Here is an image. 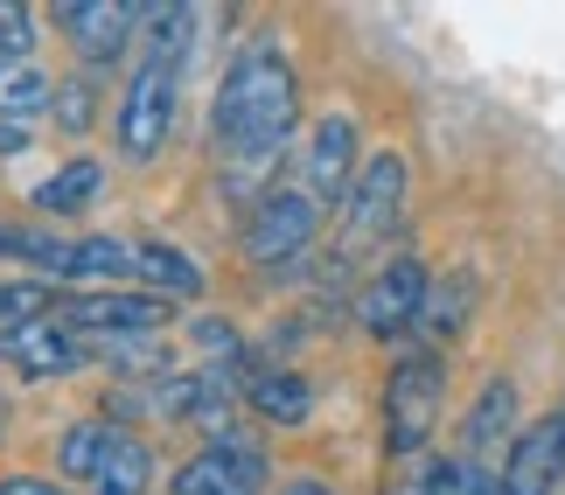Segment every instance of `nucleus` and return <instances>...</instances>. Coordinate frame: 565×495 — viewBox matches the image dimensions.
Listing matches in <instances>:
<instances>
[{
    "instance_id": "nucleus-1",
    "label": "nucleus",
    "mask_w": 565,
    "mask_h": 495,
    "mask_svg": "<svg viewBox=\"0 0 565 495\" xmlns=\"http://www.w3.org/2000/svg\"><path fill=\"white\" fill-rule=\"evenodd\" d=\"M294 126H300V77H294L287 50H273V42L237 50L210 98V140L224 147V161L287 154Z\"/></svg>"
},
{
    "instance_id": "nucleus-2",
    "label": "nucleus",
    "mask_w": 565,
    "mask_h": 495,
    "mask_svg": "<svg viewBox=\"0 0 565 495\" xmlns=\"http://www.w3.org/2000/svg\"><path fill=\"white\" fill-rule=\"evenodd\" d=\"M440 405H447V356L412 349V356L391 363V377H384V454L391 461L426 454L433 426H440Z\"/></svg>"
},
{
    "instance_id": "nucleus-3",
    "label": "nucleus",
    "mask_w": 565,
    "mask_h": 495,
    "mask_svg": "<svg viewBox=\"0 0 565 495\" xmlns=\"http://www.w3.org/2000/svg\"><path fill=\"white\" fill-rule=\"evenodd\" d=\"M321 224H329V209L315 196H300V189H266V196L245 209L237 251H245L258 272H287V266H300V258L315 251Z\"/></svg>"
},
{
    "instance_id": "nucleus-4",
    "label": "nucleus",
    "mask_w": 565,
    "mask_h": 495,
    "mask_svg": "<svg viewBox=\"0 0 565 495\" xmlns=\"http://www.w3.org/2000/svg\"><path fill=\"white\" fill-rule=\"evenodd\" d=\"M56 321L71 329L84 349H98V342H147V335H161L168 321H175V308L154 293H140V287H92V293H63L56 300Z\"/></svg>"
},
{
    "instance_id": "nucleus-5",
    "label": "nucleus",
    "mask_w": 565,
    "mask_h": 495,
    "mask_svg": "<svg viewBox=\"0 0 565 495\" xmlns=\"http://www.w3.org/2000/svg\"><path fill=\"white\" fill-rule=\"evenodd\" d=\"M175 105H182V71H161V63H140L134 77H126V98H119V154L147 168L168 147V133H175Z\"/></svg>"
},
{
    "instance_id": "nucleus-6",
    "label": "nucleus",
    "mask_w": 565,
    "mask_h": 495,
    "mask_svg": "<svg viewBox=\"0 0 565 495\" xmlns=\"http://www.w3.org/2000/svg\"><path fill=\"white\" fill-rule=\"evenodd\" d=\"M266 488H273L266 446H252L237 433H216L210 446H195L175 475H168V495H266Z\"/></svg>"
},
{
    "instance_id": "nucleus-7",
    "label": "nucleus",
    "mask_w": 565,
    "mask_h": 495,
    "mask_svg": "<svg viewBox=\"0 0 565 495\" xmlns=\"http://www.w3.org/2000/svg\"><path fill=\"white\" fill-rule=\"evenodd\" d=\"M426 287H433L426 258H412V251L384 258V266L371 272V287H363V300H356V321H363V335H371V342H405L412 329H419Z\"/></svg>"
},
{
    "instance_id": "nucleus-8",
    "label": "nucleus",
    "mask_w": 565,
    "mask_h": 495,
    "mask_svg": "<svg viewBox=\"0 0 565 495\" xmlns=\"http://www.w3.org/2000/svg\"><path fill=\"white\" fill-rule=\"evenodd\" d=\"M405 154H371L356 168V182H350V196H342V238H350V251H363V245H377V238H391L398 230V217H405Z\"/></svg>"
},
{
    "instance_id": "nucleus-9",
    "label": "nucleus",
    "mask_w": 565,
    "mask_h": 495,
    "mask_svg": "<svg viewBox=\"0 0 565 495\" xmlns=\"http://www.w3.org/2000/svg\"><path fill=\"white\" fill-rule=\"evenodd\" d=\"M356 168H363L356 119L350 112H321L315 133H308V147H300V196H315L321 209L342 203V196H350V182H356Z\"/></svg>"
},
{
    "instance_id": "nucleus-10",
    "label": "nucleus",
    "mask_w": 565,
    "mask_h": 495,
    "mask_svg": "<svg viewBox=\"0 0 565 495\" xmlns=\"http://www.w3.org/2000/svg\"><path fill=\"white\" fill-rule=\"evenodd\" d=\"M84 363H92V349H84L56 314L21 321V329H0V370H14V377H29V384L71 377V370H84Z\"/></svg>"
},
{
    "instance_id": "nucleus-11",
    "label": "nucleus",
    "mask_w": 565,
    "mask_h": 495,
    "mask_svg": "<svg viewBox=\"0 0 565 495\" xmlns=\"http://www.w3.org/2000/svg\"><path fill=\"white\" fill-rule=\"evenodd\" d=\"M50 21L71 35V50L92 63V71L119 63V56L140 42V8H126V0H63Z\"/></svg>"
},
{
    "instance_id": "nucleus-12",
    "label": "nucleus",
    "mask_w": 565,
    "mask_h": 495,
    "mask_svg": "<svg viewBox=\"0 0 565 495\" xmlns=\"http://www.w3.org/2000/svg\"><path fill=\"white\" fill-rule=\"evenodd\" d=\"M558 482H565V419L545 412L537 426H524L510 440L503 467H495V488L503 495H558Z\"/></svg>"
},
{
    "instance_id": "nucleus-13",
    "label": "nucleus",
    "mask_w": 565,
    "mask_h": 495,
    "mask_svg": "<svg viewBox=\"0 0 565 495\" xmlns=\"http://www.w3.org/2000/svg\"><path fill=\"white\" fill-rule=\"evenodd\" d=\"M237 398L266 426H308L315 419V384L300 370H279V363H252L245 384H237Z\"/></svg>"
},
{
    "instance_id": "nucleus-14",
    "label": "nucleus",
    "mask_w": 565,
    "mask_h": 495,
    "mask_svg": "<svg viewBox=\"0 0 565 495\" xmlns=\"http://www.w3.org/2000/svg\"><path fill=\"white\" fill-rule=\"evenodd\" d=\"M134 279H140V293H154L168 300V308H182V300H203V266L182 251V245H161V238H147L134 245Z\"/></svg>"
},
{
    "instance_id": "nucleus-15",
    "label": "nucleus",
    "mask_w": 565,
    "mask_h": 495,
    "mask_svg": "<svg viewBox=\"0 0 565 495\" xmlns=\"http://www.w3.org/2000/svg\"><path fill=\"white\" fill-rule=\"evenodd\" d=\"M468 314H475V279L468 272H433V287H426V308H419V335L433 356L447 349V342H461L468 329Z\"/></svg>"
},
{
    "instance_id": "nucleus-16",
    "label": "nucleus",
    "mask_w": 565,
    "mask_h": 495,
    "mask_svg": "<svg viewBox=\"0 0 565 495\" xmlns=\"http://www.w3.org/2000/svg\"><path fill=\"white\" fill-rule=\"evenodd\" d=\"M195 42V8L189 0H161V8H140V63H161V71H182Z\"/></svg>"
},
{
    "instance_id": "nucleus-17",
    "label": "nucleus",
    "mask_w": 565,
    "mask_h": 495,
    "mask_svg": "<svg viewBox=\"0 0 565 495\" xmlns=\"http://www.w3.org/2000/svg\"><path fill=\"white\" fill-rule=\"evenodd\" d=\"M510 419H516V384L510 377H489L482 398L461 412V440H454V446H461L468 461H482V446H503L510 440Z\"/></svg>"
},
{
    "instance_id": "nucleus-18",
    "label": "nucleus",
    "mask_w": 565,
    "mask_h": 495,
    "mask_svg": "<svg viewBox=\"0 0 565 495\" xmlns=\"http://www.w3.org/2000/svg\"><path fill=\"white\" fill-rule=\"evenodd\" d=\"M105 196V168L92 161V154H77V161H63L50 182H35V209L42 217H84V209H92Z\"/></svg>"
},
{
    "instance_id": "nucleus-19",
    "label": "nucleus",
    "mask_w": 565,
    "mask_h": 495,
    "mask_svg": "<svg viewBox=\"0 0 565 495\" xmlns=\"http://www.w3.org/2000/svg\"><path fill=\"white\" fill-rule=\"evenodd\" d=\"M50 98H56V84H50L42 63H8L0 56V119H14V126L35 133V119L50 112Z\"/></svg>"
},
{
    "instance_id": "nucleus-20",
    "label": "nucleus",
    "mask_w": 565,
    "mask_h": 495,
    "mask_svg": "<svg viewBox=\"0 0 565 495\" xmlns=\"http://www.w3.org/2000/svg\"><path fill=\"white\" fill-rule=\"evenodd\" d=\"M113 440H119L113 419H77V426H63V440H56L63 482H84V488H92V475L105 467V454H113Z\"/></svg>"
},
{
    "instance_id": "nucleus-21",
    "label": "nucleus",
    "mask_w": 565,
    "mask_h": 495,
    "mask_svg": "<svg viewBox=\"0 0 565 495\" xmlns=\"http://www.w3.org/2000/svg\"><path fill=\"white\" fill-rule=\"evenodd\" d=\"M147 482H154V446L140 433H119L105 467L92 475V495H147Z\"/></svg>"
},
{
    "instance_id": "nucleus-22",
    "label": "nucleus",
    "mask_w": 565,
    "mask_h": 495,
    "mask_svg": "<svg viewBox=\"0 0 565 495\" xmlns=\"http://www.w3.org/2000/svg\"><path fill=\"white\" fill-rule=\"evenodd\" d=\"M405 495H503V488H495V467H482V461H468V454H433Z\"/></svg>"
},
{
    "instance_id": "nucleus-23",
    "label": "nucleus",
    "mask_w": 565,
    "mask_h": 495,
    "mask_svg": "<svg viewBox=\"0 0 565 495\" xmlns=\"http://www.w3.org/2000/svg\"><path fill=\"white\" fill-rule=\"evenodd\" d=\"M56 287L50 279H0V329H21V321H42L56 314Z\"/></svg>"
},
{
    "instance_id": "nucleus-24",
    "label": "nucleus",
    "mask_w": 565,
    "mask_h": 495,
    "mask_svg": "<svg viewBox=\"0 0 565 495\" xmlns=\"http://www.w3.org/2000/svg\"><path fill=\"white\" fill-rule=\"evenodd\" d=\"M50 119H56V133H92V119H98V92H92V77H71V84H56V98H50Z\"/></svg>"
},
{
    "instance_id": "nucleus-25",
    "label": "nucleus",
    "mask_w": 565,
    "mask_h": 495,
    "mask_svg": "<svg viewBox=\"0 0 565 495\" xmlns=\"http://www.w3.org/2000/svg\"><path fill=\"white\" fill-rule=\"evenodd\" d=\"M0 56H8V63H35V14L8 8V0H0Z\"/></svg>"
},
{
    "instance_id": "nucleus-26",
    "label": "nucleus",
    "mask_w": 565,
    "mask_h": 495,
    "mask_svg": "<svg viewBox=\"0 0 565 495\" xmlns=\"http://www.w3.org/2000/svg\"><path fill=\"white\" fill-rule=\"evenodd\" d=\"M195 349H210L216 363H245V342H237V329H231V321H195Z\"/></svg>"
},
{
    "instance_id": "nucleus-27",
    "label": "nucleus",
    "mask_w": 565,
    "mask_h": 495,
    "mask_svg": "<svg viewBox=\"0 0 565 495\" xmlns=\"http://www.w3.org/2000/svg\"><path fill=\"white\" fill-rule=\"evenodd\" d=\"M35 245H42V230H29V224H0V258H14V266H35Z\"/></svg>"
},
{
    "instance_id": "nucleus-28",
    "label": "nucleus",
    "mask_w": 565,
    "mask_h": 495,
    "mask_svg": "<svg viewBox=\"0 0 565 495\" xmlns=\"http://www.w3.org/2000/svg\"><path fill=\"white\" fill-rule=\"evenodd\" d=\"M0 495H71V488L42 482V475H0Z\"/></svg>"
},
{
    "instance_id": "nucleus-29",
    "label": "nucleus",
    "mask_w": 565,
    "mask_h": 495,
    "mask_svg": "<svg viewBox=\"0 0 565 495\" xmlns=\"http://www.w3.org/2000/svg\"><path fill=\"white\" fill-rule=\"evenodd\" d=\"M8 154H29V126L0 119V161H8Z\"/></svg>"
},
{
    "instance_id": "nucleus-30",
    "label": "nucleus",
    "mask_w": 565,
    "mask_h": 495,
    "mask_svg": "<svg viewBox=\"0 0 565 495\" xmlns=\"http://www.w3.org/2000/svg\"><path fill=\"white\" fill-rule=\"evenodd\" d=\"M279 495H335V488H329V482H321V475H294L287 488H279Z\"/></svg>"
},
{
    "instance_id": "nucleus-31",
    "label": "nucleus",
    "mask_w": 565,
    "mask_h": 495,
    "mask_svg": "<svg viewBox=\"0 0 565 495\" xmlns=\"http://www.w3.org/2000/svg\"><path fill=\"white\" fill-rule=\"evenodd\" d=\"M8 426H14V398L0 391V446H8Z\"/></svg>"
},
{
    "instance_id": "nucleus-32",
    "label": "nucleus",
    "mask_w": 565,
    "mask_h": 495,
    "mask_svg": "<svg viewBox=\"0 0 565 495\" xmlns=\"http://www.w3.org/2000/svg\"><path fill=\"white\" fill-rule=\"evenodd\" d=\"M558 419H565V405H558Z\"/></svg>"
}]
</instances>
